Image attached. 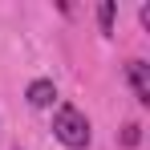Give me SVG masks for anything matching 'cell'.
<instances>
[{"mask_svg": "<svg viewBox=\"0 0 150 150\" xmlns=\"http://www.w3.org/2000/svg\"><path fill=\"white\" fill-rule=\"evenodd\" d=\"M138 130H142L138 122H130V126L122 130V142H126V146H138Z\"/></svg>", "mask_w": 150, "mask_h": 150, "instance_id": "5", "label": "cell"}, {"mask_svg": "<svg viewBox=\"0 0 150 150\" xmlns=\"http://www.w3.org/2000/svg\"><path fill=\"white\" fill-rule=\"evenodd\" d=\"M53 98H57V85H53V81H45V77L28 85V105L45 110V105H53Z\"/></svg>", "mask_w": 150, "mask_h": 150, "instance_id": "3", "label": "cell"}, {"mask_svg": "<svg viewBox=\"0 0 150 150\" xmlns=\"http://www.w3.org/2000/svg\"><path fill=\"white\" fill-rule=\"evenodd\" d=\"M114 12H118V8H114V0H105V4H101V8H98V21H101V33H110V28H114Z\"/></svg>", "mask_w": 150, "mask_h": 150, "instance_id": "4", "label": "cell"}, {"mask_svg": "<svg viewBox=\"0 0 150 150\" xmlns=\"http://www.w3.org/2000/svg\"><path fill=\"white\" fill-rule=\"evenodd\" d=\"M126 77H130V85H134V98L150 105V65L146 61H130L126 65Z\"/></svg>", "mask_w": 150, "mask_h": 150, "instance_id": "2", "label": "cell"}, {"mask_svg": "<svg viewBox=\"0 0 150 150\" xmlns=\"http://www.w3.org/2000/svg\"><path fill=\"white\" fill-rule=\"evenodd\" d=\"M53 134H57V142H65L69 150H85L89 146V122H85V114L77 110V105H57V118H53Z\"/></svg>", "mask_w": 150, "mask_h": 150, "instance_id": "1", "label": "cell"}]
</instances>
